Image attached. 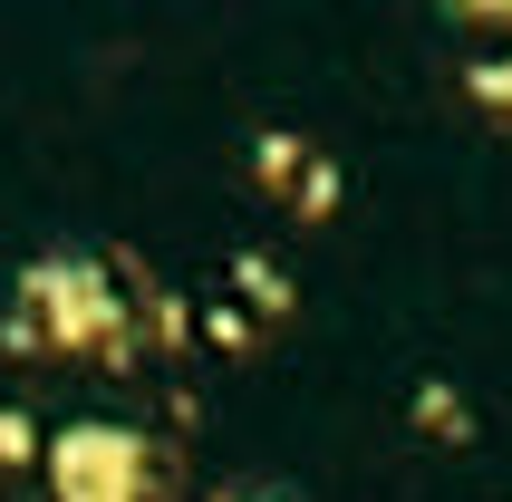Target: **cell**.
<instances>
[{"instance_id": "cell-1", "label": "cell", "mask_w": 512, "mask_h": 502, "mask_svg": "<svg viewBox=\"0 0 512 502\" xmlns=\"http://www.w3.org/2000/svg\"><path fill=\"white\" fill-rule=\"evenodd\" d=\"M136 435H116V425H78V435H58L49 445V474L68 502H136Z\"/></svg>"}, {"instance_id": "cell-2", "label": "cell", "mask_w": 512, "mask_h": 502, "mask_svg": "<svg viewBox=\"0 0 512 502\" xmlns=\"http://www.w3.org/2000/svg\"><path fill=\"white\" fill-rule=\"evenodd\" d=\"M416 425H435V445H464V396L455 387H416Z\"/></svg>"}, {"instance_id": "cell-3", "label": "cell", "mask_w": 512, "mask_h": 502, "mask_svg": "<svg viewBox=\"0 0 512 502\" xmlns=\"http://www.w3.org/2000/svg\"><path fill=\"white\" fill-rule=\"evenodd\" d=\"M464 87H474L493 116H512V49H503V58H474V68H464Z\"/></svg>"}, {"instance_id": "cell-4", "label": "cell", "mask_w": 512, "mask_h": 502, "mask_svg": "<svg viewBox=\"0 0 512 502\" xmlns=\"http://www.w3.org/2000/svg\"><path fill=\"white\" fill-rule=\"evenodd\" d=\"M261 174L290 184V174H300V136H261Z\"/></svg>"}, {"instance_id": "cell-5", "label": "cell", "mask_w": 512, "mask_h": 502, "mask_svg": "<svg viewBox=\"0 0 512 502\" xmlns=\"http://www.w3.org/2000/svg\"><path fill=\"white\" fill-rule=\"evenodd\" d=\"M242 290H252L261 309H290V280H271V261H242Z\"/></svg>"}, {"instance_id": "cell-6", "label": "cell", "mask_w": 512, "mask_h": 502, "mask_svg": "<svg viewBox=\"0 0 512 502\" xmlns=\"http://www.w3.org/2000/svg\"><path fill=\"white\" fill-rule=\"evenodd\" d=\"M445 10H455V20H493V29L512 20V0H445Z\"/></svg>"}, {"instance_id": "cell-7", "label": "cell", "mask_w": 512, "mask_h": 502, "mask_svg": "<svg viewBox=\"0 0 512 502\" xmlns=\"http://www.w3.org/2000/svg\"><path fill=\"white\" fill-rule=\"evenodd\" d=\"M20 454H29V425H20V416H0V464H20Z\"/></svg>"}, {"instance_id": "cell-8", "label": "cell", "mask_w": 512, "mask_h": 502, "mask_svg": "<svg viewBox=\"0 0 512 502\" xmlns=\"http://www.w3.org/2000/svg\"><path fill=\"white\" fill-rule=\"evenodd\" d=\"M232 502H252V493H232Z\"/></svg>"}]
</instances>
